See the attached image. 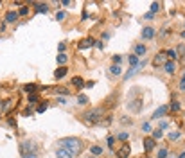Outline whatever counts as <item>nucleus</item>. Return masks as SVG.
<instances>
[{
  "label": "nucleus",
  "mask_w": 185,
  "mask_h": 158,
  "mask_svg": "<svg viewBox=\"0 0 185 158\" xmlns=\"http://www.w3.org/2000/svg\"><path fill=\"white\" fill-rule=\"evenodd\" d=\"M158 158H167V149H160L158 151Z\"/></svg>",
  "instance_id": "35"
},
{
  "label": "nucleus",
  "mask_w": 185,
  "mask_h": 158,
  "mask_svg": "<svg viewBox=\"0 0 185 158\" xmlns=\"http://www.w3.org/2000/svg\"><path fill=\"white\" fill-rule=\"evenodd\" d=\"M54 90H56V92H58V94H63V95H68V90H66V88H61V86H59V88H54Z\"/></svg>",
  "instance_id": "31"
},
{
  "label": "nucleus",
  "mask_w": 185,
  "mask_h": 158,
  "mask_svg": "<svg viewBox=\"0 0 185 158\" xmlns=\"http://www.w3.org/2000/svg\"><path fill=\"white\" fill-rule=\"evenodd\" d=\"M90 153L95 154V156H99V154H103V147H101V146H92V147H90Z\"/></svg>",
  "instance_id": "19"
},
{
  "label": "nucleus",
  "mask_w": 185,
  "mask_h": 158,
  "mask_svg": "<svg viewBox=\"0 0 185 158\" xmlns=\"http://www.w3.org/2000/svg\"><path fill=\"white\" fill-rule=\"evenodd\" d=\"M24 158H36V154H34V153H31V154H24Z\"/></svg>",
  "instance_id": "45"
},
{
  "label": "nucleus",
  "mask_w": 185,
  "mask_h": 158,
  "mask_svg": "<svg viewBox=\"0 0 185 158\" xmlns=\"http://www.w3.org/2000/svg\"><path fill=\"white\" fill-rule=\"evenodd\" d=\"M90 158H94V156H90Z\"/></svg>",
  "instance_id": "49"
},
{
  "label": "nucleus",
  "mask_w": 185,
  "mask_h": 158,
  "mask_svg": "<svg viewBox=\"0 0 185 158\" xmlns=\"http://www.w3.org/2000/svg\"><path fill=\"white\" fill-rule=\"evenodd\" d=\"M6 29H7V27H6V20H4V22H2V24H0V32H4Z\"/></svg>",
  "instance_id": "40"
},
{
  "label": "nucleus",
  "mask_w": 185,
  "mask_h": 158,
  "mask_svg": "<svg viewBox=\"0 0 185 158\" xmlns=\"http://www.w3.org/2000/svg\"><path fill=\"white\" fill-rule=\"evenodd\" d=\"M181 81H185V72H183V76H181Z\"/></svg>",
  "instance_id": "48"
},
{
  "label": "nucleus",
  "mask_w": 185,
  "mask_h": 158,
  "mask_svg": "<svg viewBox=\"0 0 185 158\" xmlns=\"http://www.w3.org/2000/svg\"><path fill=\"white\" fill-rule=\"evenodd\" d=\"M56 59H58V63H59L61 66H65V63H66V59H68V58H66V54H58V56H56Z\"/></svg>",
  "instance_id": "22"
},
{
  "label": "nucleus",
  "mask_w": 185,
  "mask_h": 158,
  "mask_svg": "<svg viewBox=\"0 0 185 158\" xmlns=\"http://www.w3.org/2000/svg\"><path fill=\"white\" fill-rule=\"evenodd\" d=\"M94 84H95V83H94V81H88V83H86V84H85V86H88V88H92V86H94Z\"/></svg>",
  "instance_id": "46"
},
{
  "label": "nucleus",
  "mask_w": 185,
  "mask_h": 158,
  "mask_svg": "<svg viewBox=\"0 0 185 158\" xmlns=\"http://www.w3.org/2000/svg\"><path fill=\"white\" fill-rule=\"evenodd\" d=\"M20 102V94L18 90L7 84H0V117L9 115L11 111L18 106Z\"/></svg>",
  "instance_id": "1"
},
{
  "label": "nucleus",
  "mask_w": 185,
  "mask_h": 158,
  "mask_svg": "<svg viewBox=\"0 0 185 158\" xmlns=\"http://www.w3.org/2000/svg\"><path fill=\"white\" fill-rule=\"evenodd\" d=\"M155 34H156V32H155L153 27H144V29H142V38H144V40H153Z\"/></svg>",
  "instance_id": "6"
},
{
  "label": "nucleus",
  "mask_w": 185,
  "mask_h": 158,
  "mask_svg": "<svg viewBox=\"0 0 185 158\" xmlns=\"http://www.w3.org/2000/svg\"><path fill=\"white\" fill-rule=\"evenodd\" d=\"M142 131H151V126H149V122H144V124H142Z\"/></svg>",
  "instance_id": "38"
},
{
  "label": "nucleus",
  "mask_w": 185,
  "mask_h": 158,
  "mask_svg": "<svg viewBox=\"0 0 185 158\" xmlns=\"http://www.w3.org/2000/svg\"><path fill=\"white\" fill-rule=\"evenodd\" d=\"M106 142H108V147H113V142H115V137H111V135H110V137L106 139Z\"/></svg>",
  "instance_id": "36"
},
{
  "label": "nucleus",
  "mask_w": 185,
  "mask_h": 158,
  "mask_svg": "<svg viewBox=\"0 0 185 158\" xmlns=\"http://www.w3.org/2000/svg\"><path fill=\"white\" fill-rule=\"evenodd\" d=\"M162 137V129H155L153 131V139H160Z\"/></svg>",
  "instance_id": "37"
},
{
  "label": "nucleus",
  "mask_w": 185,
  "mask_h": 158,
  "mask_svg": "<svg viewBox=\"0 0 185 158\" xmlns=\"http://www.w3.org/2000/svg\"><path fill=\"white\" fill-rule=\"evenodd\" d=\"M56 158H72V153H68L66 149H63V147H61V149H58V151H56Z\"/></svg>",
  "instance_id": "14"
},
{
  "label": "nucleus",
  "mask_w": 185,
  "mask_h": 158,
  "mask_svg": "<svg viewBox=\"0 0 185 158\" xmlns=\"http://www.w3.org/2000/svg\"><path fill=\"white\" fill-rule=\"evenodd\" d=\"M165 56H169V58H171L173 61L180 58V56H178V51H174V49H171V51H167V52H165Z\"/></svg>",
  "instance_id": "21"
},
{
  "label": "nucleus",
  "mask_w": 185,
  "mask_h": 158,
  "mask_svg": "<svg viewBox=\"0 0 185 158\" xmlns=\"http://www.w3.org/2000/svg\"><path fill=\"white\" fill-rule=\"evenodd\" d=\"M111 61H113V65H119V63L122 61V58H121L119 54H117V56H111Z\"/></svg>",
  "instance_id": "30"
},
{
  "label": "nucleus",
  "mask_w": 185,
  "mask_h": 158,
  "mask_svg": "<svg viewBox=\"0 0 185 158\" xmlns=\"http://www.w3.org/2000/svg\"><path fill=\"white\" fill-rule=\"evenodd\" d=\"M167 110H169V106L167 104H164V106H160L155 113H153V119H160V117H164L165 113H167Z\"/></svg>",
  "instance_id": "9"
},
{
  "label": "nucleus",
  "mask_w": 185,
  "mask_h": 158,
  "mask_svg": "<svg viewBox=\"0 0 185 158\" xmlns=\"http://www.w3.org/2000/svg\"><path fill=\"white\" fill-rule=\"evenodd\" d=\"M24 90H25V92L31 95V94H34L36 90H38V86H36V84H33V83H29V84H25V86H24Z\"/></svg>",
  "instance_id": "16"
},
{
  "label": "nucleus",
  "mask_w": 185,
  "mask_h": 158,
  "mask_svg": "<svg viewBox=\"0 0 185 158\" xmlns=\"http://www.w3.org/2000/svg\"><path fill=\"white\" fill-rule=\"evenodd\" d=\"M164 56H165V54H156V56H155V59H153V65H155V66L162 65V63H164V59H165Z\"/></svg>",
  "instance_id": "17"
},
{
  "label": "nucleus",
  "mask_w": 185,
  "mask_h": 158,
  "mask_svg": "<svg viewBox=\"0 0 185 158\" xmlns=\"http://www.w3.org/2000/svg\"><path fill=\"white\" fill-rule=\"evenodd\" d=\"M58 49H59V54H63V51H65V43H59Z\"/></svg>",
  "instance_id": "41"
},
{
  "label": "nucleus",
  "mask_w": 185,
  "mask_h": 158,
  "mask_svg": "<svg viewBox=\"0 0 185 158\" xmlns=\"http://www.w3.org/2000/svg\"><path fill=\"white\" fill-rule=\"evenodd\" d=\"M66 74H68V69H66V66H59V69L54 72V77H56V79H63Z\"/></svg>",
  "instance_id": "11"
},
{
  "label": "nucleus",
  "mask_w": 185,
  "mask_h": 158,
  "mask_svg": "<svg viewBox=\"0 0 185 158\" xmlns=\"http://www.w3.org/2000/svg\"><path fill=\"white\" fill-rule=\"evenodd\" d=\"M16 20H18V13H16V11H7V13H6V22L14 24Z\"/></svg>",
  "instance_id": "12"
},
{
  "label": "nucleus",
  "mask_w": 185,
  "mask_h": 158,
  "mask_svg": "<svg viewBox=\"0 0 185 158\" xmlns=\"http://www.w3.org/2000/svg\"><path fill=\"white\" fill-rule=\"evenodd\" d=\"M103 115H104V110L103 108H94V110H90L88 113L85 115V120L88 124H99L101 119H103Z\"/></svg>",
  "instance_id": "3"
},
{
  "label": "nucleus",
  "mask_w": 185,
  "mask_h": 158,
  "mask_svg": "<svg viewBox=\"0 0 185 158\" xmlns=\"http://www.w3.org/2000/svg\"><path fill=\"white\" fill-rule=\"evenodd\" d=\"M129 110H133V111H138V110H140V99L135 101V102H131V104H129Z\"/></svg>",
  "instance_id": "24"
},
{
  "label": "nucleus",
  "mask_w": 185,
  "mask_h": 158,
  "mask_svg": "<svg viewBox=\"0 0 185 158\" xmlns=\"http://www.w3.org/2000/svg\"><path fill=\"white\" fill-rule=\"evenodd\" d=\"M171 110H173V111H178V110H180V102H178V101H173V102H171Z\"/></svg>",
  "instance_id": "29"
},
{
  "label": "nucleus",
  "mask_w": 185,
  "mask_h": 158,
  "mask_svg": "<svg viewBox=\"0 0 185 158\" xmlns=\"http://www.w3.org/2000/svg\"><path fill=\"white\" fill-rule=\"evenodd\" d=\"M34 7H36V13H41V14H45V13H47V9H49L47 4H40V2H36Z\"/></svg>",
  "instance_id": "15"
},
{
  "label": "nucleus",
  "mask_w": 185,
  "mask_h": 158,
  "mask_svg": "<svg viewBox=\"0 0 185 158\" xmlns=\"http://www.w3.org/2000/svg\"><path fill=\"white\" fill-rule=\"evenodd\" d=\"M135 70H137V69H131V70H129V72H128V74L124 76V79H129V77H131V76L135 74Z\"/></svg>",
  "instance_id": "39"
},
{
  "label": "nucleus",
  "mask_w": 185,
  "mask_h": 158,
  "mask_svg": "<svg viewBox=\"0 0 185 158\" xmlns=\"http://www.w3.org/2000/svg\"><path fill=\"white\" fill-rule=\"evenodd\" d=\"M63 18H65V11H58V13H56V20H58V22H61Z\"/></svg>",
  "instance_id": "33"
},
{
  "label": "nucleus",
  "mask_w": 185,
  "mask_h": 158,
  "mask_svg": "<svg viewBox=\"0 0 185 158\" xmlns=\"http://www.w3.org/2000/svg\"><path fill=\"white\" fill-rule=\"evenodd\" d=\"M70 84L74 86V88H77V90H81L86 83H85V79L83 77H79V76H76V77H72V81H70Z\"/></svg>",
  "instance_id": "7"
},
{
  "label": "nucleus",
  "mask_w": 185,
  "mask_h": 158,
  "mask_svg": "<svg viewBox=\"0 0 185 158\" xmlns=\"http://www.w3.org/2000/svg\"><path fill=\"white\" fill-rule=\"evenodd\" d=\"M158 9H160V4H158V2H153V4H151V13L155 14Z\"/></svg>",
  "instance_id": "28"
},
{
  "label": "nucleus",
  "mask_w": 185,
  "mask_h": 158,
  "mask_svg": "<svg viewBox=\"0 0 185 158\" xmlns=\"http://www.w3.org/2000/svg\"><path fill=\"white\" fill-rule=\"evenodd\" d=\"M31 113H33V110L27 108V110H24V113H22V115H31Z\"/></svg>",
  "instance_id": "43"
},
{
  "label": "nucleus",
  "mask_w": 185,
  "mask_h": 158,
  "mask_svg": "<svg viewBox=\"0 0 185 158\" xmlns=\"http://www.w3.org/2000/svg\"><path fill=\"white\" fill-rule=\"evenodd\" d=\"M95 43H97V41H95L94 38H90V36H88V38H85V40H81V41H79V45H77V47H79L81 51H85V49H90V47H94Z\"/></svg>",
  "instance_id": "4"
},
{
  "label": "nucleus",
  "mask_w": 185,
  "mask_h": 158,
  "mask_svg": "<svg viewBox=\"0 0 185 158\" xmlns=\"http://www.w3.org/2000/svg\"><path fill=\"white\" fill-rule=\"evenodd\" d=\"M27 101H29V102H38V95H36V94H31V95L27 97Z\"/></svg>",
  "instance_id": "34"
},
{
  "label": "nucleus",
  "mask_w": 185,
  "mask_h": 158,
  "mask_svg": "<svg viewBox=\"0 0 185 158\" xmlns=\"http://www.w3.org/2000/svg\"><path fill=\"white\" fill-rule=\"evenodd\" d=\"M45 110H47V102H40V104H38V108H36L38 113H43Z\"/></svg>",
  "instance_id": "25"
},
{
  "label": "nucleus",
  "mask_w": 185,
  "mask_h": 158,
  "mask_svg": "<svg viewBox=\"0 0 185 158\" xmlns=\"http://www.w3.org/2000/svg\"><path fill=\"white\" fill-rule=\"evenodd\" d=\"M27 14H29V7L27 6H22L20 11H18V16H27Z\"/></svg>",
  "instance_id": "23"
},
{
  "label": "nucleus",
  "mask_w": 185,
  "mask_h": 158,
  "mask_svg": "<svg viewBox=\"0 0 185 158\" xmlns=\"http://www.w3.org/2000/svg\"><path fill=\"white\" fill-rule=\"evenodd\" d=\"M128 61H129V65H131V66H138V63H140V61H138V58H137L135 54H131V56L128 58Z\"/></svg>",
  "instance_id": "20"
},
{
  "label": "nucleus",
  "mask_w": 185,
  "mask_h": 158,
  "mask_svg": "<svg viewBox=\"0 0 185 158\" xmlns=\"http://www.w3.org/2000/svg\"><path fill=\"white\" fill-rule=\"evenodd\" d=\"M167 137H169V140H178V139H180V133H178V131H174V133H169Z\"/></svg>",
  "instance_id": "26"
},
{
  "label": "nucleus",
  "mask_w": 185,
  "mask_h": 158,
  "mask_svg": "<svg viewBox=\"0 0 185 158\" xmlns=\"http://www.w3.org/2000/svg\"><path fill=\"white\" fill-rule=\"evenodd\" d=\"M178 52H180V54H185V45H180V47H178Z\"/></svg>",
  "instance_id": "42"
},
{
  "label": "nucleus",
  "mask_w": 185,
  "mask_h": 158,
  "mask_svg": "<svg viewBox=\"0 0 185 158\" xmlns=\"http://www.w3.org/2000/svg\"><path fill=\"white\" fill-rule=\"evenodd\" d=\"M117 139H119V140H128V139H129V135H128V133H119V135H117Z\"/></svg>",
  "instance_id": "32"
},
{
  "label": "nucleus",
  "mask_w": 185,
  "mask_h": 158,
  "mask_svg": "<svg viewBox=\"0 0 185 158\" xmlns=\"http://www.w3.org/2000/svg\"><path fill=\"white\" fill-rule=\"evenodd\" d=\"M147 52V49H146V45H142V43H138L137 47H135V56L138 58V56H144Z\"/></svg>",
  "instance_id": "13"
},
{
  "label": "nucleus",
  "mask_w": 185,
  "mask_h": 158,
  "mask_svg": "<svg viewBox=\"0 0 185 158\" xmlns=\"http://www.w3.org/2000/svg\"><path fill=\"white\" fill-rule=\"evenodd\" d=\"M142 146H144V151H146V153L153 151V149H155V139H144V140H142Z\"/></svg>",
  "instance_id": "8"
},
{
  "label": "nucleus",
  "mask_w": 185,
  "mask_h": 158,
  "mask_svg": "<svg viewBox=\"0 0 185 158\" xmlns=\"http://www.w3.org/2000/svg\"><path fill=\"white\" fill-rule=\"evenodd\" d=\"M180 90H185V81H180Z\"/></svg>",
  "instance_id": "47"
},
{
  "label": "nucleus",
  "mask_w": 185,
  "mask_h": 158,
  "mask_svg": "<svg viewBox=\"0 0 185 158\" xmlns=\"http://www.w3.org/2000/svg\"><path fill=\"white\" fill-rule=\"evenodd\" d=\"M129 153H131L129 144H124V146L117 151V156H119V158H129Z\"/></svg>",
  "instance_id": "5"
},
{
  "label": "nucleus",
  "mask_w": 185,
  "mask_h": 158,
  "mask_svg": "<svg viewBox=\"0 0 185 158\" xmlns=\"http://www.w3.org/2000/svg\"><path fill=\"white\" fill-rule=\"evenodd\" d=\"M164 70H165L167 74H174V72H176V63H174V61H165V63H164Z\"/></svg>",
  "instance_id": "10"
},
{
  "label": "nucleus",
  "mask_w": 185,
  "mask_h": 158,
  "mask_svg": "<svg viewBox=\"0 0 185 158\" xmlns=\"http://www.w3.org/2000/svg\"><path fill=\"white\" fill-rule=\"evenodd\" d=\"M77 102H79V104H86V102H88V97H86V95H83V94H81V95H79V97H77Z\"/></svg>",
  "instance_id": "27"
},
{
  "label": "nucleus",
  "mask_w": 185,
  "mask_h": 158,
  "mask_svg": "<svg viewBox=\"0 0 185 158\" xmlns=\"http://www.w3.org/2000/svg\"><path fill=\"white\" fill-rule=\"evenodd\" d=\"M153 18H155V14H153V13H151V11H149V13H147V14H146V20H153Z\"/></svg>",
  "instance_id": "44"
},
{
  "label": "nucleus",
  "mask_w": 185,
  "mask_h": 158,
  "mask_svg": "<svg viewBox=\"0 0 185 158\" xmlns=\"http://www.w3.org/2000/svg\"><path fill=\"white\" fill-rule=\"evenodd\" d=\"M110 72H111L113 76H121V74H122V69H121V66H119V65H111V69H110Z\"/></svg>",
  "instance_id": "18"
},
{
  "label": "nucleus",
  "mask_w": 185,
  "mask_h": 158,
  "mask_svg": "<svg viewBox=\"0 0 185 158\" xmlns=\"http://www.w3.org/2000/svg\"><path fill=\"white\" fill-rule=\"evenodd\" d=\"M63 149H66L68 153H72V156H77L81 151H83V142L79 139H72V137H68V139H61L59 140Z\"/></svg>",
  "instance_id": "2"
}]
</instances>
